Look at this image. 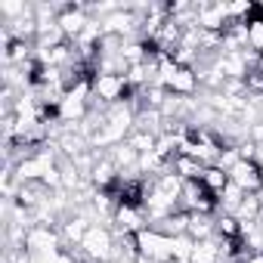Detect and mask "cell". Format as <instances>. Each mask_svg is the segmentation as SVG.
Instances as JSON below:
<instances>
[{
    "instance_id": "obj_1",
    "label": "cell",
    "mask_w": 263,
    "mask_h": 263,
    "mask_svg": "<svg viewBox=\"0 0 263 263\" xmlns=\"http://www.w3.org/2000/svg\"><path fill=\"white\" fill-rule=\"evenodd\" d=\"M183 198H186V211H192V214H214L217 204H220V195L211 192L204 186V180L183 183Z\"/></svg>"
},
{
    "instance_id": "obj_2",
    "label": "cell",
    "mask_w": 263,
    "mask_h": 263,
    "mask_svg": "<svg viewBox=\"0 0 263 263\" xmlns=\"http://www.w3.org/2000/svg\"><path fill=\"white\" fill-rule=\"evenodd\" d=\"M232 186H238L245 195H257L263 192V167L254 158H238V164L229 171Z\"/></svg>"
},
{
    "instance_id": "obj_3",
    "label": "cell",
    "mask_w": 263,
    "mask_h": 263,
    "mask_svg": "<svg viewBox=\"0 0 263 263\" xmlns=\"http://www.w3.org/2000/svg\"><path fill=\"white\" fill-rule=\"evenodd\" d=\"M161 87H164L167 93H174V96H189V93L198 87V74H195L192 65H180L174 74L161 78Z\"/></svg>"
},
{
    "instance_id": "obj_4",
    "label": "cell",
    "mask_w": 263,
    "mask_h": 263,
    "mask_svg": "<svg viewBox=\"0 0 263 263\" xmlns=\"http://www.w3.org/2000/svg\"><path fill=\"white\" fill-rule=\"evenodd\" d=\"M204 171H208L204 161H198V158H192V155H183V152H180V155L174 158V164H171V174H177L183 183H189V180H201Z\"/></svg>"
},
{
    "instance_id": "obj_5",
    "label": "cell",
    "mask_w": 263,
    "mask_h": 263,
    "mask_svg": "<svg viewBox=\"0 0 263 263\" xmlns=\"http://www.w3.org/2000/svg\"><path fill=\"white\" fill-rule=\"evenodd\" d=\"M81 248H87V254L96 260H105L108 254H111V235L105 232V229H96V226H90V232L84 235V241H81Z\"/></svg>"
},
{
    "instance_id": "obj_6",
    "label": "cell",
    "mask_w": 263,
    "mask_h": 263,
    "mask_svg": "<svg viewBox=\"0 0 263 263\" xmlns=\"http://www.w3.org/2000/svg\"><path fill=\"white\" fill-rule=\"evenodd\" d=\"M201 180H204V186H208L211 192H217V195H223V192H226V189L232 186L229 174H226L223 167H217V164H211V167L204 171V177H201Z\"/></svg>"
},
{
    "instance_id": "obj_7",
    "label": "cell",
    "mask_w": 263,
    "mask_h": 263,
    "mask_svg": "<svg viewBox=\"0 0 263 263\" xmlns=\"http://www.w3.org/2000/svg\"><path fill=\"white\" fill-rule=\"evenodd\" d=\"M217 257H220V248L214 245V241H195L192 245V254H189V260L192 263H217Z\"/></svg>"
},
{
    "instance_id": "obj_8",
    "label": "cell",
    "mask_w": 263,
    "mask_h": 263,
    "mask_svg": "<svg viewBox=\"0 0 263 263\" xmlns=\"http://www.w3.org/2000/svg\"><path fill=\"white\" fill-rule=\"evenodd\" d=\"M248 47H251L257 56H263V22L248 28Z\"/></svg>"
},
{
    "instance_id": "obj_9",
    "label": "cell",
    "mask_w": 263,
    "mask_h": 263,
    "mask_svg": "<svg viewBox=\"0 0 263 263\" xmlns=\"http://www.w3.org/2000/svg\"><path fill=\"white\" fill-rule=\"evenodd\" d=\"M248 263H263V251H257V254H251V257H248Z\"/></svg>"
},
{
    "instance_id": "obj_10",
    "label": "cell",
    "mask_w": 263,
    "mask_h": 263,
    "mask_svg": "<svg viewBox=\"0 0 263 263\" xmlns=\"http://www.w3.org/2000/svg\"><path fill=\"white\" fill-rule=\"evenodd\" d=\"M78 263H96L93 257H78Z\"/></svg>"
}]
</instances>
